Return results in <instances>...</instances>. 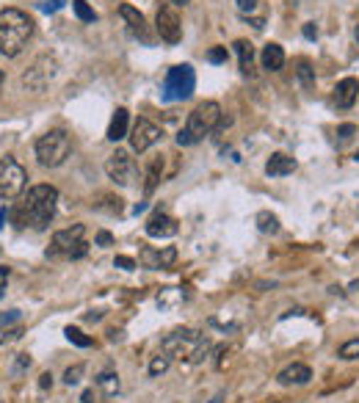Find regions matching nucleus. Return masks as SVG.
Segmentation results:
<instances>
[{
  "label": "nucleus",
  "instance_id": "obj_1",
  "mask_svg": "<svg viewBox=\"0 0 359 403\" xmlns=\"http://www.w3.org/2000/svg\"><path fill=\"white\" fill-rule=\"evenodd\" d=\"M55 202H58V191L53 185H33L28 188L26 199L14 207V224L17 227H33L45 229L55 216Z\"/></svg>",
  "mask_w": 359,
  "mask_h": 403
},
{
  "label": "nucleus",
  "instance_id": "obj_17",
  "mask_svg": "<svg viewBox=\"0 0 359 403\" xmlns=\"http://www.w3.org/2000/svg\"><path fill=\"white\" fill-rule=\"evenodd\" d=\"M130 114H128V108H116V114H114V119H111V125H108V141H122V138H128L130 133Z\"/></svg>",
  "mask_w": 359,
  "mask_h": 403
},
{
  "label": "nucleus",
  "instance_id": "obj_34",
  "mask_svg": "<svg viewBox=\"0 0 359 403\" xmlns=\"http://www.w3.org/2000/svg\"><path fill=\"white\" fill-rule=\"evenodd\" d=\"M354 133H357V127H354V125H340V127H337V138H340V141H348Z\"/></svg>",
  "mask_w": 359,
  "mask_h": 403
},
{
  "label": "nucleus",
  "instance_id": "obj_45",
  "mask_svg": "<svg viewBox=\"0 0 359 403\" xmlns=\"http://www.w3.org/2000/svg\"><path fill=\"white\" fill-rule=\"evenodd\" d=\"M213 403H221V395H216V398H213Z\"/></svg>",
  "mask_w": 359,
  "mask_h": 403
},
{
  "label": "nucleus",
  "instance_id": "obj_19",
  "mask_svg": "<svg viewBox=\"0 0 359 403\" xmlns=\"http://www.w3.org/2000/svg\"><path fill=\"white\" fill-rule=\"evenodd\" d=\"M260 64H263V70H268V72H280L285 67V50L280 45H265L263 53H260Z\"/></svg>",
  "mask_w": 359,
  "mask_h": 403
},
{
  "label": "nucleus",
  "instance_id": "obj_13",
  "mask_svg": "<svg viewBox=\"0 0 359 403\" xmlns=\"http://www.w3.org/2000/svg\"><path fill=\"white\" fill-rule=\"evenodd\" d=\"M119 17L125 20V26H128V31L133 36H138V39L147 42V45L153 42V39H150V31H147V20H144V14H141L138 9H133L130 3H122V6H119Z\"/></svg>",
  "mask_w": 359,
  "mask_h": 403
},
{
  "label": "nucleus",
  "instance_id": "obj_10",
  "mask_svg": "<svg viewBox=\"0 0 359 403\" xmlns=\"http://www.w3.org/2000/svg\"><path fill=\"white\" fill-rule=\"evenodd\" d=\"M105 175L111 177L116 185H130L136 177V160L128 150H116L105 160Z\"/></svg>",
  "mask_w": 359,
  "mask_h": 403
},
{
  "label": "nucleus",
  "instance_id": "obj_31",
  "mask_svg": "<svg viewBox=\"0 0 359 403\" xmlns=\"http://www.w3.org/2000/svg\"><path fill=\"white\" fill-rule=\"evenodd\" d=\"M257 9H260V0H238V11H241V17L255 14Z\"/></svg>",
  "mask_w": 359,
  "mask_h": 403
},
{
  "label": "nucleus",
  "instance_id": "obj_42",
  "mask_svg": "<svg viewBox=\"0 0 359 403\" xmlns=\"http://www.w3.org/2000/svg\"><path fill=\"white\" fill-rule=\"evenodd\" d=\"M169 3H172V6H188L191 0H169Z\"/></svg>",
  "mask_w": 359,
  "mask_h": 403
},
{
  "label": "nucleus",
  "instance_id": "obj_25",
  "mask_svg": "<svg viewBox=\"0 0 359 403\" xmlns=\"http://www.w3.org/2000/svg\"><path fill=\"white\" fill-rule=\"evenodd\" d=\"M72 9H75V17L80 23H94L97 20V11L86 0H72Z\"/></svg>",
  "mask_w": 359,
  "mask_h": 403
},
{
  "label": "nucleus",
  "instance_id": "obj_3",
  "mask_svg": "<svg viewBox=\"0 0 359 403\" xmlns=\"http://www.w3.org/2000/svg\"><path fill=\"white\" fill-rule=\"evenodd\" d=\"M219 125H221V105H219L216 100L199 102V105L191 111V116H188L185 127L180 130L177 144H180V147L199 144L205 136L216 133V130H219Z\"/></svg>",
  "mask_w": 359,
  "mask_h": 403
},
{
  "label": "nucleus",
  "instance_id": "obj_11",
  "mask_svg": "<svg viewBox=\"0 0 359 403\" xmlns=\"http://www.w3.org/2000/svg\"><path fill=\"white\" fill-rule=\"evenodd\" d=\"M130 147H133V152H147L150 147H155L160 138H163V130L155 125V122H150V119H136V125H133V130H130Z\"/></svg>",
  "mask_w": 359,
  "mask_h": 403
},
{
  "label": "nucleus",
  "instance_id": "obj_30",
  "mask_svg": "<svg viewBox=\"0 0 359 403\" xmlns=\"http://www.w3.org/2000/svg\"><path fill=\"white\" fill-rule=\"evenodd\" d=\"M227 55H230L227 48H210V50H207V61H210V64H224Z\"/></svg>",
  "mask_w": 359,
  "mask_h": 403
},
{
  "label": "nucleus",
  "instance_id": "obj_8",
  "mask_svg": "<svg viewBox=\"0 0 359 403\" xmlns=\"http://www.w3.org/2000/svg\"><path fill=\"white\" fill-rule=\"evenodd\" d=\"M55 75H58V61L53 55H42V58H36L26 70L23 86H26L28 92H45Z\"/></svg>",
  "mask_w": 359,
  "mask_h": 403
},
{
  "label": "nucleus",
  "instance_id": "obj_21",
  "mask_svg": "<svg viewBox=\"0 0 359 403\" xmlns=\"http://www.w3.org/2000/svg\"><path fill=\"white\" fill-rule=\"evenodd\" d=\"M160 177H163V158L158 155V158L150 160V166H147V182H144V191H147V194H153L155 188H158Z\"/></svg>",
  "mask_w": 359,
  "mask_h": 403
},
{
  "label": "nucleus",
  "instance_id": "obj_33",
  "mask_svg": "<svg viewBox=\"0 0 359 403\" xmlns=\"http://www.w3.org/2000/svg\"><path fill=\"white\" fill-rule=\"evenodd\" d=\"M17 321H20V312H17V309H11V312L0 315V329L11 326V324H17Z\"/></svg>",
  "mask_w": 359,
  "mask_h": 403
},
{
  "label": "nucleus",
  "instance_id": "obj_28",
  "mask_svg": "<svg viewBox=\"0 0 359 403\" xmlns=\"http://www.w3.org/2000/svg\"><path fill=\"white\" fill-rule=\"evenodd\" d=\"M340 359H346V362H351V359H359V340H348V343H343L340 346V351H337Z\"/></svg>",
  "mask_w": 359,
  "mask_h": 403
},
{
  "label": "nucleus",
  "instance_id": "obj_23",
  "mask_svg": "<svg viewBox=\"0 0 359 403\" xmlns=\"http://www.w3.org/2000/svg\"><path fill=\"white\" fill-rule=\"evenodd\" d=\"M169 365H172V356L166 351H160L158 356H153V362H150V376L153 378L163 376V373L169 370Z\"/></svg>",
  "mask_w": 359,
  "mask_h": 403
},
{
  "label": "nucleus",
  "instance_id": "obj_22",
  "mask_svg": "<svg viewBox=\"0 0 359 403\" xmlns=\"http://www.w3.org/2000/svg\"><path fill=\"white\" fill-rule=\"evenodd\" d=\"M257 229L265 232V235H277L280 232V219L274 213L263 210V213H257Z\"/></svg>",
  "mask_w": 359,
  "mask_h": 403
},
{
  "label": "nucleus",
  "instance_id": "obj_43",
  "mask_svg": "<svg viewBox=\"0 0 359 403\" xmlns=\"http://www.w3.org/2000/svg\"><path fill=\"white\" fill-rule=\"evenodd\" d=\"M354 39H357V42H359V26L354 28Z\"/></svg>",
  "mask_w": 359,
  "mask_h": 403
},
{
  "label": "nucleus",
  "instance_id": "obj_24",
  "mask_svg": "<svg viewBox=\"0 0 359 403\" xmlns=\"http://www.w3.org/2000/svg\"><path fill=\"white\" fill-rule=\"evenodd\" d=\"M296 75H299V80H302V86H304V89H315V70H312V64H309L307 58H302V61H299Z\"/></svg>",
  "mask_w": 359,
  "mask_h": 403
},
{
  "label": "nucleus",
  "instance_id": "obj_2",
  "mask_svg": "<svg viewBox=\"0 0 359 403\" xmlns=\"http://www.w3.org/2000/svg\"><path fill=\"white\" fill-rule=\"evenodd\" d=\"M31 36H33V17H28L23 9L0 11V53L6 58H17L26 50Z\"/></svg>",
  "mask_w": 359,
  "mask_h": 403
},
{
  "label": "nucleus",
  "instance_id": "obj_40",
  "mask_svg": "<svg viewBox=\"0 0 359 403\" xmlns=\"http://www.w3.org/2000/svg\"><path fill=\"white\" fill-rule=\"evenodd\" d=\"M6 282H9V268H0V287H6Z\"/></svg>",
  "mask_w": 359,
  "mask_h": 403
},
{
  "label": "nucleus",
  "instance_id": "obj_27",
  "mask_svg": "<svg viewBox=\"0 0 359 403\" xmlns=\"http://www.w3.org/2000/svg\"><path fill=\"white\" fill-rule=\"evenodd\" d=\"M64 334H67V340H70V343H75L77 348H89V346H92V337H86V334L75 326H67Z\"/></svg>",
  "mask_w": 359,
  "mask_h": 403
},
{
  "label": "nucleus",
  "instance_id": "obj_26",
  "mask_svg": "<svg viewBox=\"0 0 359 403\" xmlns=\"http://www.w3.org/2000/svg\"><path fill=\"white\" fill-rule=\"evenodd\" d=\"M97 384L103 387L108 395H116V392H119V376H116V373H100V376H97Z\"/></svg>",
  "mask_w": 359,
  "mask_h": 403
},
{
  "label": "nucleus",
  "instance_id": "obj_36",
  "mask_svg": "<svg viewBox=\"0 0 359 403\" xmlns=\"http://www.w3.org/2000/svg\"><path fill=\"white\" fill-rule=\"evenodd\" d=\"M114 238H111V232H97V246H108Z\"/></svg>",
  "mask_w": 359,
  "mask_h": 403
},
{
  "label": "nucleus",
  "instance_id": "obj_18",
  "mask_svg": "<svg viewBox=\"0 0 359 403\" xmlns=\"http://www.w3.org/2000/svg\"><path fill=\"white\" fill-rule=\"evenodd\" d=\"M293 172H296V160L290 155H285V152L271 155L268 163H265V175L268 177H287L293 175Z\"/></svg>",
  "mask_w": 359,
  "mask_h": 403
},
{
  "label": "nucleus",
  "instance_id": "obj_14",
  "mask_svg": "<svg viewBox=\"0 0 359 403\" xmlns=\"http://www.w3.org/2000/svg\"><path fill=\"white\" fill-rule=\"evenodd\" d=\"M359 100V80L357 77H343L334 86V102L337 108H351Z\"/></svg>",
  "mask_w": 359,
  "mask_h": 403
},
{
  "label": "nucleus",
  "instance_id": "obj_46",
  "mask_svg": "<svg viewBox=\"0 0 359 403\" xmlns=\"http://www.w3.org/2000/svg\"><path fill=\"white\" fill-rule=\"evenodd\" d=\"M263 403H277V401H263Z\"/></svg>",
  "mask_w": 359,
  "mask_h": 403
},
{
  "label": "nucleus",
  "instance_id": "obj_39",
  "mask_svg": "<svg viewBox=\"0 0 359 403\" xmlns=\"http://www.w3.org/2000/svg\"><path fill=\"white\" fill-rule=\"evenodd\" d=\"M83 403H97L94 401V390H86V392H83Z\"/></svg>",
  "mask_w": 359,
  "mask_h": 403
},
{
  "label": "nucleus",
  "instance_id": "obj_4",
  "mask_svg": "<svg viewBox=\"0 0 359 403\" xmlns=\"http://www.w3.org/2000/svg\"><path fill=\"white\" fill-rule=\"evenodd\" d=\"M163 351L172 359H182L188 365H199L210 351V340L197 329H175L163 337Z\"/></svg>",
  "mask_w": 359,
  "mask_h": 403
},
{
  "label": "nucleus",
  "instance_id": "obj_15",
  "mask_svg": "<svg viewBox=\"0 0 359 403\" xmlns=\"http://www.w3.org/2000/svg\"><path fill=\"white\" fill-rule=\"evenodd\" d=\"M147 235L150 238H172V235H177V221L166 213H155L147 221Z\"/></svg>",
  "mask_w": 359,
  "mask_h": 403
},
{
  "label": "nucleus",
  "instance_id": "obj_9",
  "mask_svg": "<svg viewBox=\"0 0 359 403\" xmlns=\"http://www.w3.org/2000/svg\"><path fill=\"white\" fill-rule=\"evenodd\" d=\"M86 227L83 224H75L70 229H61L53 235V246L48 254H64V257H83L86 254Z\"/></svg>",
  "mask_w": 359,
  "mask_h": 403
},
{
  "label": "nucleus",
  "instance_id": "obj_32",
  "mask_svg": "<svg viewBox=\"0 0 359 403\" xmlns=\"http://www.w3.org/2000/svg\"><path fill=\"white\" fill-rule=\"evenodd\" d=\"M83 370H86L83 365H75V368H70V370L64 373V381H67V384L72 387V384H77V381H80V376H83Z\"/></svg>",
  "mask_w": 359,
  "mask_h": 403
},
{
  "label": "nucleus",
  "instance_id": "obj_7",
  "mask_svg": "<svg viewBox=\"0 0 359 403\" xmlns=\"http://www.w3.org/2000/svg\"><path fill=\"white\" fill-rule=\"evenodd\" d=\"M28 172L14 160V158H3L0 160V199H17L26 191Z\"/></svg>",
  "mask_w": 359,
  "mask_h": 403
},
{
  "label": "nucleus",
  "instance_id": "obj_16",
  "mask_svg": "<svg viewBox=\"0 0 359 403\" xmlns=\"http://www.w3.org/2000/svg\"><path fill=\"white\" fill-rule=\"evenodd\" d=\"M309 378H312V370H309L307 365H302V362H293V365H287L282 373L277 376V381L282 384V387H302V384H307Z\"/></svg>",
  "mask_w": 359,
  "mask_h": 403
},
{
  "label": "nucleus",
  "instance_id": "obj_38",
  "mask_svg": "<svg viewBox=\"0 0 359 403\" xmlns=\"http://www.w3.org/2000/svg\"><path fill=\"white\" fill-rule=\"evenodd\" d=\"M39 387H42V390L53 387V376H50V373H42V378H39Z\"/></svg>",
  "mask_w": 359,
  "mask_h": 403
},
{
  "label": "nucleus",
  "instance_id": "obj_6",
  "mask_svg": "<svg viewBox=\"0 0 359 403\" xmlns=\"http://www.w3.org/2000/svg\"><path fill=\"white\" fill-rule=\"evenodd\" d=\"M197 89V72L188 64H177L169 70V75L163 80V100L166 102H180L188 100Z\"/></svg>",
  "mask_w": 359,
  "mask_h": 403
},
{
  "label": "nucleus",
  "instance_id": "obj_35",
  "mask_svg": "<svg viewBox=\"0 0 359 403\" xmlns=\"http://www.w3.org/2000/svg\"><path fill=\"white\" fill-rule=\"evenodd\" d=\"M116 265H119V268H125V271H133V268H136V260H130V257H122V254H119V257H116Z\"/></svg>",
  "mask_w": 359,
  "mask_h": 403
},
{
  "label": "nucleus",
  "instance_id": "obj_47",
  "mask_svg": "<svg viewBox=\"0 0 359 403\" xmlns=\"http://www.w3.org/2000/svg\"><path fill=\"white\" fill-rule=\"evenodd\" d=\"M0 83H3V72H0Z\"/></svg>",
  "mask_w": 359,
  "mask_h": 403
},
{
  "label": "nucleus",
  "instance_id": "obj_37",
  "mask_svg": "<svg viewBox=\"0 0 359 403\" xmlns=\"http://www.w3.org/2000/svg\"><path fill=\"white\" fill-rule=\"evenodd\" d=\"M304 36H307V39H318V28L312 26V23H307V26H304Z\"/></svg>",
  "mask_w": 359,
  "mask_h": 403
},
{
  "label": "nucleus",
  "instance_id": "obj_20",
  "mask_svg": "<svg viewBox=\"0 0 359 403\" xmlns=\"http://www.w3.org/2000/svg\"><path fill=\"white\" fill-rule=\"evenodd\" d=\"M235 53H238V61H241V72L243 75H252L255 70V45L246 42V39H235Z\"/></svg>",
  "mask_w": 359,
  "mask_h": 403
},
{
  "label": "nucleus",
  "instance_id": "obj_44",
  "mask_svg": "<svg viewBox=\"0 0 359 403\" xmlns=\"http://www.w3.org/2000/svg\"><path fill=\"white\" fill-rule=\"evenodd\" d=\"M351 290H359V279L354 282V285H351Z\"/></svg>",
  "mask_w": 359,
  "mask_h": 403
},
{
  "label": "nucleus",
  "instance_id": "obj_29",
  "mask_svg": "<svg viewBox=\"0 0 359 403\" xmlns=\"http://www.w3.org/2000/svg\"><path fill=\"white\" fill-rule=\"evenodd\" d=\"M175 260H177V252H175L172 246H166L163 252L158 254V268H166V265H172Z\"/></svg>",
  "mask_w": 359,
  "mask_h": 403
},
{
  "label": "nucleus",
  "instance_id": "obj_5",
  "mask_svg": "<svg viewBox=\"0 0 359 403\" xmlns=\"http://www.w3.org/2000/svg\"><path fill=\"white\" fill-rule=\"evenodd\" d=\"M70 152H72V138H70V133L61 130V127L48 130V133L36 141V158H39V163H42L45 169L61 166V163L70 158Z\"/></svg>",
  "mask_w": 359,
  "mask_h": 403
},
{
  "label": "nucleus",
  "instance_id": "obj_41",
  "mask_svg": "<svg viewBox=\"0 0 359 403\" xmlns=\"http://www.w3.org/2000/svg\"><path fill=\"white\" fill-rule=\"evenodd\" d=\"M64 3H67V0H53V11H58V9L64 6Z\"/></svg>",
  "mask_w": 359,
  "mask_h": 403
},
{
  "label": "nucleus",
  "instance_id": "obj_12",
  "mask_svg": "<svg viewBox=\"0 0 359 403\" xmlns=\"http://www.w3.org/2000/svg\"><path fill=\"white\" fill-rule=\"evenodd\" d=\"M155 28H158V36H160L166 45H177L180 39H182V26H180V17H177V11H175L169 3H163V6L158 9Z\"/></svg>",
  "mask_w": 359,
  "mask_h": 403
}]
</instances>
